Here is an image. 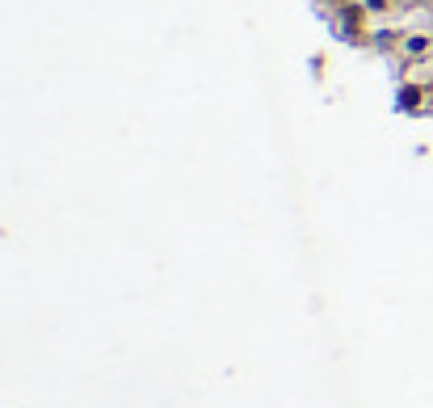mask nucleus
Masks as SVG:
<instances>
[{"label": "nucleus", "mask_w": 433, "mask_h": 408, "mask_svg": "<svg viewBox=\"0 0 433 408\" xmlns=\"http://www.w3.org/2000/svg\"><path fill=\"white\" fill-rule=\"evenodd\" d=\"M396 50H400L404 59H412V64H416V59H429V55H433V34H429V30H404Z\"/></svg>", "instance_id": "f257e3e1"}, {"label": "nucleus", "mask_w": 433, "mask_h": 408, "mask_svg": "<svg viewBox=\"0 0 433 408\" xmlns=\"http://www.w3.org/2000/svg\"><path fill=\"white\" fill-rule=\"evenodd\" d=\"M362 9L366 13H391V9H400L396 0H362Z\"/></svg>", "instance_id": "7ed1b4c3"}, {"label": "nucleus", "mask_w": 433, "mask_h": 408, "mask_svg": "<svg viewBox=\"0 0 433 408\" xmlns=\"http://www.w3.org/2000/svg\"><path fill=\"white\" fill-rule=\"evenodd\" d=\"M425 101H429V84H416V80L400 84V93H396L400 114H425Z\"/></svg>", "instance_id": "f03ea898"}]
</instances>
